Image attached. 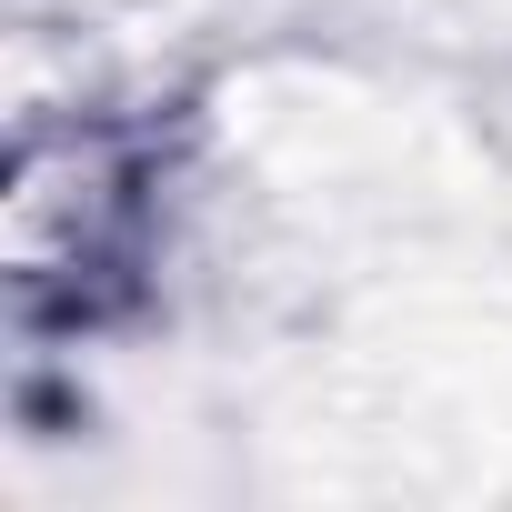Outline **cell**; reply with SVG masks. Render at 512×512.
Returning a JSON list of instances; mask_svg holds the SVG:
<instances>
[{
	"label": "cell",
	"mask_w": 512,
	"mask_h": 512,
	"mask_svg": "<svg viewBox=\"0 0 512 512\" xmlns=\"http://www.w3.org/2000/svg\"><path fill=\"white\" fill-rule=\"evenodd\" d=\"M151 251V151L111 121L31 131L0 191V272L21 322H91Z\"/></svg>",
	"instance_id": "6da1fadb"
}]
</instances>
